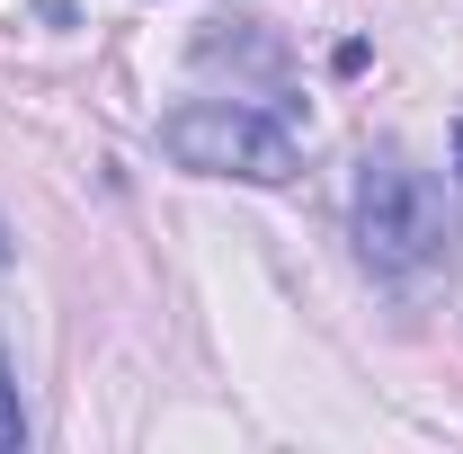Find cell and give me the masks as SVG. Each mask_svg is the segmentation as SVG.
Segmentation results:
<instances>
[{"label": "cell", "instance_id": "2", "mask_svg": "<svg viewBox=\"0 0 463 454\" xmlns=\"http://www.w3.org/2000/svg\"><path fill=\"white\" fill-rule=\"evenodd\" d=\"M161 152L196 178H250V187H286L303 170L294 134L277 116L241 108V99H187V108L161 116Z\"/></svg>", "mask_w": 463, "mask_h": 454}, {"label": "cell", "instance_id": "1", "mask_svg": "<svg viewBox=\"0 0 463 454\" xmlns=\"http://www.w3.org/2000/svg\"><path fill=\"white\" fill-rule=\"evenodd\" d=\"M347 223H356V250H365V268H374V277H419V268H428V259H446V241H455L437 178L410 170L402 152H365V161H356Z\"/></svg>", "mask_w": 463, "mask_h": 454}, {"label": "cell", "instance_id": "4", "mask_svg": "<svg viewBox=\"0 0 463 454\" xmlns=\"http://www.w3.org/2000/svg\"><path fill=\"white\" fill-rule=\"evenodd\" d=\"M455 178H463V125H455Z\"/></svg>", "mask_w": 463, "mask_h": 454}, {"label": "cell", "instance_id": "3", "mask_svg": "<svg viewBox=\"0 0 463 454\" xmlns=\"http://www.w3.org/2000/svg\"><path fill=\"white\" fill-rule=\"evenodd\" d=\"M27 446V410H18V383H9V356H0V454Z\"/></svg>", "mask_w": 463, "mask_h": 454}]
</instances>
